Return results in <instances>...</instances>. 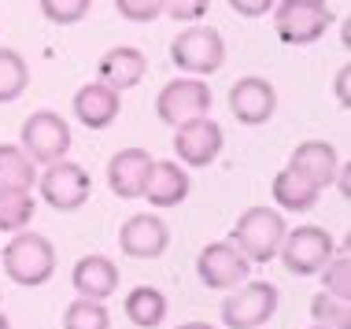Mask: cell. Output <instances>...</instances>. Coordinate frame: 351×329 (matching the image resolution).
<instances>
[{
    "label": "cell",
    "mask_w": 351,
    "mask_h": 329,
    "mask_svg": "<svg viewBox=\"0 0 351 329\" xmlns=\"http://www.w3.org/2000/svg\"><path fill=\"white\" fill-rule=\"evenodd\" d=\"M0 259H4L8 281H15L23 289H41L56 274V248L45 233H26V230L15 233L4 244Z\"/></svg>",
    "instance_id": "obj_1"
},
{
    "label": "cell",
    "mask_w": 351,
    "mask_h": 329,
    "mask_svg": "<svg viewBox=\"0 0 351 329\" xmlns=\"http://www.w3.org/2000/svg\"><path fill=\"white\" fill-rule=\"evenodd\" d=\"M285 233H289V226H285L281 211L255 204V208H248L241 219L233 222L230 244H233V248L241 252L248 263H270L274 256H278Z\"/></svg>",
    "instance_id": "obj_2"
},
{
    "label": "cell",
    "mask_w": 351,
    "mask_h": 329,
    "mask_svg": "<svg viewBox=\"0 0 351 329\" xmlns=\"http://www.w3.org/2000/svg\"><path fill=\"white\" fill-rule=\"evenodd\" d=\"M170 63L182 74L207 78V74L222 71V63H226V37L218 34L215 26H204V23L185 26V30L170 41Z\"/></svg>",
    "instance_id": "obj_3"
},
{
    "label": "cell",
    "mask_w": 351,
    "mask_h": 329,
    "mask_svg": "<svg viewBox=\"0 0 351 329\" xmlns=\"http://www.w3.org/2000/svg\"><path fill=\"white\" fill-rule=\"evenodd\" d=\"M329 26H333V12L326 0H278L274 4V30L292 49L322 41Z\"/></svg>",
    "instance_id": "obj_4"
},
{
    "label": "cell",
    "mask_w": 351,
    "mask_h": 329,
    "mask_svg": "<svg viewBox=\"0 0 351 329\" xmlns=\"http://www.w3.org/2000/svg\"><path fill=\"white\" fill-rule=\"evenodd\" d=\"M278 311V285L270 281H244V285L230 289L222 300V326L230 329H263Z\"/></svg>",
    "instance_id": "obj_5"
},
{
    "label": "cell",
    "mask_w": 351,
    "mask_h": 329,
    "mask_svg": "<svg viewBox=\"0 0 351 329\" xmlns=\"http://www.w3.org/2000/svg\"><path fill=\"white\" fill-rule=\"evenodd\" d=\"M71 141L74 137H71L67 119L56 115V111H34V115H26L23 130H19V148L41 167L56 163V159H67Z\"/></svg>",
    "instance_id": "obj_6"
},
{
    "label": "cell",
    "mask_w": 351,
    "mask_h": 329,
    "mask_svg": "<svg viewBox=\"0 0 351 329\" xmlns=\"http://www.w3.org/2000/svg\"><path fill=\"white\" fill-rule=\"evenodd\" d=\"M333 256H337V241L322 226H300V230L285 233V241L278 248V259L285 263V270L296 278L322 274V267Z\"/></svg>",
    "instance_id": "obj_7"
},
{
    "label": "cell",
    "mask_w": 351,
    "mask_h": 329,
    "mask_svg": "<svg viewBox=\"0 0 351 329\" xmlns=\"http://www.w3.org/2000/svg\"><path fill=\"white\" fill-rule=\"evenodd\" d=\"M37 193H41V200L49 204V208L71 215L89 204L93 196V182L89 174H85L82 163H71V159H56V163L45 167V174L37 178Z\"/></svg>",
    "instance_id": "obj_8"
},
{
    "label": "cell",
    "mask_w": 351,
    "mask_h": 329,
    "mask_svg": "<svg viewBox=\"0 0 351 329\" xmlns=\"http://www.w3.org/2000/svg\"><path fill=\"white\" fill-rule=\"evenodd\" d=\"M211 111V86L204 78H174L159 89L156 97V115L167 126H182V122L204 119Z\"/></svg>",
    "instance_id": "obj_9"
},
{
    "label": "cell",
    "mask_w": 351,
    "mask_h": 329,
    "mask_svg": "<svg viewBox=\"0 0 351 329\" xmlns=\"http://www.w3.org/2000/svg\"><path fill=\"white\" fill-rule=\"evenodd\" d=\"M248 270H252V263L244 259L230 241L204 244L200 256H196V274H200V281L207 289H222V293H230V289L248 281Z\"/></svg>",
    "instance_id": "obj_10"
},
{
    "label": "cell",
    "mask_w": 351,
    "mask_h": 329,
    "mask_svg": "<svg viewBox=\"0 0 351 329\" xmlns=\"http://www.w3.org/2000/svg\"><path fill=\"white\" fill-rule=\"evenodd\" d=\"M226 145V134L215 119H193L182 122L174 130V156L182 159V167H211L218 152Z\"/></svg>",
    "instance_id": "obj_11"
},
{
    "label": "cell",
    "mask_w": 351,
    "mask_h": 329,
    "mask_svg": "<svg viewBox=\"0 0 351 329\" xmlns=\"http://www.w3.org/2000/svg\"><path fill=\"white\" fill-rule=\"evenodd\" d=\"M230 111H233L237 122H244V126H263V122H270L274 111H278V89H274L267 78H259V74H248V78L233 82Z\"/></svg>",
    "instance_id": "obj_12"
},
{
    "label": "cell",
    "mask_w": 351,
    "mask_h": 329,
    "mask_svg": "<svg viewBox=\"0 0 351 329\" xmlns=\"http://www.w3.org/2000/svg\"><path fill=\"white\" fill-rule=\"evenodd\" d=\"M170 244V230L159 215H130L119 230V248L130 259H159Z\"/></svg>",
    "instance_id": "obj_13"
},
{
    "label": "cell",
    "mask_w": 351,
    "mask_h": 329,
    "mask_svg": "<svg viewBox=\"0 0 351 329\" xmlns=\"http://www.w3.org/2000/svg\"><path fill=\"white\" fill-rule=\"evenodd\" d=\"M289 167L307 185H315L318 193L329 189V185L340 178V156H337V148L329 145V141H300V145L292 148Z\"/></svg>",
    "instance_id": "obj_14"
},
{
    "label": "cell",
    "mask_w": 351,
    "mask_h": 329,
    "mask_svg": "<svg viewBox=\"0 0 351 329\" xmlns=\"http://www.w3.org/2000/svg\"><path fill=\"white\" fill-rule=\"evenodd\" d=\"M152 152L145 148H122L108 159V185L111 193L122 196V200H137L145 196V185H148V174H152Z\"/></svg>",
    "instance_id": "obj_15"
},
{
    "label": "cell",
    "mask_w": 351,
    "mask_h": 329,
    "mask_svg": "<svg viewBox=\"0 0 351 329\" xmlns=\"http://www.w3.org/2000/svg\"><path fill=\"white\" fill-rule=\"evenodd\" d=\"M104 86H111L115 93H126V89H134L145 82V74H148V60H145V52L141 49H130V45H119V49H108L100 56V67H97Z\"/></svg>",
    "instance_id": "obj_16"
},
{
    "label": "cell",
    "mask_w": 351,
    "mask_h": 329,
    "mask_svg": "<svg viewBox=\"0 0 351 329\" xmlns=\"http://www.w3.org/2000/svg\"><path fill=\"white\" fill-rule=\"evenodd\" d=\"M74 119L82 122V126L89 130H108L111 122L119 119L122 111V100L119 93L111 86H104V82H89V86H82L78 93H74Z\"/></svg>",
    "instance_id": "obj_17"
},
{
    "label": "cell",
    "mask_w": 351,
    "mask_h": 329,
    "mask_svg": "<svg viewBox=\"0 0 351 329\" xmlns=\"http://www.w3.org/2000/svg\"><path fill=\"white\" fill-rule=\"evenodd\" d=\"M71 285L74 293L85 300H108L119 289V267L108 256H82L71 270Z\"/></svg>",
    "instance_id": "obj_18"
},
{
    "label": "cell",
    "mask_w": 351,
    "mask_h": 329,
    "mask_svg": "<svg viewBox=\"0 0 351 329\" xmlns=\"http://www.w3.org/2000/svg\"><path fill=\"white\" fill-rule=\"evenodd\" d=\"M185 196H189L185 167H178L174 159H156V163H152V174H148V185H145V200L152 208L167 211V208H178Z\"/></svg>",
    "instance_id": "obj_19"
},
{
    "label": "cell",
    "mask_w": 351,
    "mask_h": 329,
    "mask_svg": "<svg viewBox=\"0 0 351 329\" xmlns=\"http://www.w3.org/2000/svg\"><path fill=\"white\" fill-rule=\"evenodd\" d=\"M270 196L274 204H278L281 211H311L318 204V189L315 185H307L303 178L292 171V167H281L278 174H274V185H270Z\"/></svg>",
    "instance_id": "obj_20"
},
{
    "label": "cell",
    "mask_w": 351,
    "mask_h": 329,
    "mask_svg": "<svg viewBox=\"0 0 351 329\" xmlns=\"http://www.w3.org/2000/svg\"><path fill=\"white\" fill-rule=\"evenodd\" d=\"M37 182L34 159L19 145H0V193H30Z\"/></svg>",
    "instance_id": "obj_21"
},
{
    "label": "cell",
    "mask_w": 351,
    "mask_h": 329,
    "mask_svg": "<svg viewBox=\"0 0 351 329\" xmlns=\"http://www.w3.org/2000/svg\"><path fill=\"white\" fill-rule=\"evenodd\" d=\"M122 311H126V318L134 326L156 329L167 318V296L159 293V289H152V285H137V289H130V293H126Z\"/></svg>",
    "instance_id": "obj_22"
},
{
    "label": "cell",
    "mask_w": 351,
    "mask_h": 329,
    "mask_svg": "<svg viewBox=\"0 0 351 329\" xmlns=\"http://www.w3.org/2000/svg\"><path fill=\"white\" fill-rule=\"evenodd\" d=\"M30 86V67L15 49H0V104L19 100Z\"/></svg>",
    "instance_id": "obj_23"
},
{
    "label": "cell",
    "mask_w": 351,
    "mask_h": 329,
    "mask_svg": "<svg viewBox=\"0 0 351 329\" xmlns=\"http://www.w3.org/2000/svg\"><path fill=\"white\" fill-rule=\"evenodd\" d=\"M34 193H0V233H23L34 222Z\"/></svg>",
    "instance_id": "obj_24"
},
{
    "label": "cell",
    "mask_w": 351,
    "mask_h": 329,
    "mask_svg": "<svg viewBox=\"0 0 351 329\" xmlns=\"http://www.w3.org/2000/svg\"><path fill=\"white\" fill-rule=\"evenodd\" d=\"M63 329H111V315L100 300L78 296L74 304H67V311H63Z\"/></svg>",
    "instance_id": "obj_25"
},
{
    "label": "cell",
    "mask_w": 351,
    "mask_h": 329,
    "mask_svg": "<svg viewBox=\"0 0 351 329\" xmlns=\"http://www.w3.org/2000/svg\"><path fill=\"white\" fill-rule=\"evenodd\" d=\"M311 318L326 329H351V318H348V304L329 293H318L311 300Z\"/></svg>",
    "instance_id": "obj_26"
},
{
    "label": "cell",
    "mask_w": 351,
    "mask_h": 329,
    "mask_svg": "<svg viewBox=\"0 0 351 329\" xmlns=\"http://www.w3.org/2000/svg\"><path fill=\"white\" fill-rule=\"evenodd\" d=\"M322 285H326L322 293H329V296H337V300L348 304V296H351V263H348L344 252L322 267Z\"/></svg>",
    "instance_id": "obj_27"
},
{
    "label": "cell",
    "mask_w": 351,
    "mask_h": 329,
    "mask_svg": "<svg viewBox=\"0 0 351 329\" xmlns=\"http://www.w3.org/2000/svg\"><path fill=\"white\" fill-rule=\"evenodd\" d=\"M41 4V15L56 26H74L89 15V4L93 0H37Z\"/></svg>",
    "instance_id": "obj_28"
},
{
    "label": "cell",
    "mask_w": 351,
    "mask_h": 329,
    "mask_svg": "<svg viewBox=\"0 0 351 329\" xmlns=\"http://www.w3.org/2000/svg\"><path fill=\"white\" fill-rule=\"evenodd\" d=\"M207 8H211V0H163V15L178 19V23H185V26L200 23L207 15Z\"/></svg>",
    "instance_id": "obj_29"
},
{
    "label": "cell",
    "mask_w": 351,
    "mask_h": 329,
    "mask_svg": "<svg viewBox=\"0 0 351 329\" xmlns=\"http://www.w3.org/2000/svg\"><path fill=\"white\" fill-rule=\"evenodd\" d=\"M115 12L130 23H152L163 15V0H115Z\"/></svg>",
    "instance_id": "obj_30"
},
{
    "label": "cell",
    "mask_w": 351,
    "mask_h": 329,
    "mask_svg": "<svg viewBox=\"0 0 351 329\" xmlns=\"http://www.w3.org/2000/svg\"><path fill=\"white\" fill-rule=\"evenodd\" d=\"M226 4H230L241 19H263V15H270V8L278 4V0H226Z\"/></svg>",
    "instance_id": "obj_31"
},
{
    "label": "cell",
    "mask_w": 351,
    "mask_h": 329,
    "mask_svg": "<svg viewBox=\"0 0 351 329\" xmlns=\"http://www.w3.org/2000/svg\"><path fill=\"white\" fill-rule=\"evenodd\" d=\"M348 78H351V71L348 67H340V74H337V97H340V108H348L351 100H348Z\"/></svg>",
    "instance_id": "obj_32"
},
{
    "label": "cell",
    "mask_w": 351,
    "mask_h": 329,
    "mask_svg": "<svg viewBox=\"0 0 351 329\" xmlns=\"http://www.w3.org/2000/svg\"><path fill=\"white\" fill-rule=\"evenodd\" d=\"M178 329H215V326L211 322H182Z\"/></svg>",
    "instance_id": "obj_33"
},
{
    "label": "cell",
    "mask_w": 351,
    "mask_h": 329,
    "mask_svg": "<svg viewBox=\"0 0 351 329\" xmlns=\"http://www.w3.org/2000/svg\"><path fill=\"white\" fill-rule=\"evenodd\" d=\"M0 329H12V322H8V315L0 311Z\"/></svg>",
    "instance_id": "obj_34"
},
{
    "label": "cell",
    "mask_w": 351,
    "mask_h": 329,
    "mask_svg": "<svg viewBox=\"0 0 351 329\" xmlns=\"http://www.w3.org/2000/svg\"><path fill=\"white\" fill-rule=\"evenodd\" d=\"M311 329H326V326H311Z\"/></svg>",
    "instance_id": "obj_35"
}]
</instances>
